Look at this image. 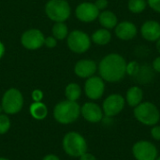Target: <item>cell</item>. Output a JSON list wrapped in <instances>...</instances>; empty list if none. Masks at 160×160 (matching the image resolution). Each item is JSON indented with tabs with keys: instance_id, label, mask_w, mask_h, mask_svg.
<instances>
[{
	"instance_id": "obj_18",
	"label": "cell",
	"mask_w": 160,
	"mask_h": 160,
	"mask_svg": "<svg viewBox=\"0 0 160 160\" xmlns=\"http://www.w3.org/2000/svg\"><path fill=\"white\" fill-rule=\"evenodd\" d=\"M99 23L105 28V29H112L115 28V26L118 23V19L116 15L110 10H104L98 15Z\"/></svg>"
},
{
	"instance_id": "obj_4",
	"label": "cell",
	"mask_w": 160,
	"mask_h": 160,
	"mask_svg": "<svg viewBox=\"0 0 160 160\" xmlns=\"http://www.w3.org/2000/svg\"><path fill=\"white\" fill-rule=\"evenodd\" d=\"M63 148L67 155L73 158H80L87 152V142L82 135L71 131L65 135L63 139Z\"/></svg>"
},
{
	"instance_id": "obj_23",
	"label": "cell",
	"mask_w": 160,
	"mask_h": 160,
	"mask_svg": "<svg viewBox=\"0 0 160 160\" xmlns=\"http://www.w3.org/2000/svg\"><path fill=\"white\" fill-rule=\"evenodd\" d=\"M53 37L57 39H64L68 36V26L64 22H56L52 26Z\"/></svg>"
},
{
	"instance_id": "obj_19",
	"label": "cell",
	"mask_w": 160,
	"mask_h": 160,
	"mask_svg": "<svg viewBox=\"0 0 160 160\" xmlns=\"http://www.w3.org/2000/svg\"><path fill=\"white\" fill-rule=\"evenodd\" d=\"M91 38L96 44L103 46V45L108 44L111 41L112 34L108 29L102 28V29H98L96 32H94Z\"/></svg>"
},
{
	"instance_id": "obj_5",
	"label": "cell",
	"mask_w": 160,
	"mask_h": 160,
	"mask_svg": "<svg viewBox=\"0 0 160 160\" xmlns=\"http://www.w3.org/2000/svg\"><path fill=\"white\" fill-rule=\"evenodd\" d=\"M45 11L51 20L63 22L70 15V7L66 0H50L46 5Z\"/></svg>"
},
{
	"instance_id": "obj_7",
	"label": "cell",
	"mask_w": 160,
	"mask_h": 160,
	"mask_svg": "<svg viewBox=\"0 0 160 160\" xmlns=\"http://www.w3.org/2000/svg\"><path fill=\"white\" fill-rule=\"evenodd\" d=\"M132 155L136 160H156L158 157V149L150 141H138L132 146Z\"/></svg>"
},
{
	"instance_id": "obj_2",
	"label": "cell",
	"mask_w": 160,
	"mask_h": 160,
	"mask_svg": "<svg viewBox=\"0 0 160 160\" xmlns=\"http://www.w3.org/2000/svg\"><path fill=\"white\" fill-rule=\"evenodd\" d=\"M135 119L143 126L153 127L159 123V109L151 101H142L133 110Z\"/></svg>"
},
{
	"instance_id": "obj_25",
	"label": "cell",
	"mask_w": 160,
	"mask_h": 160,
	"mask_svg": "<svg viewBox=\"0 0 160 160\" xmlns=\"http://www.w3.org/2000/svg\"><path fill=\"white\" fill-rule=\"evenodd\" d=\"M10 128V120L6 114H0V134H5Z\"/></svg>"
},
{
	"instance_id": "obj_12",
	"label": "cell",
	"mask_w": 160,
	"mask_h": 160,
	"mask_svg": "<svg viewBox=\"0 0 160 160\" xmlns=\"http://www.w3.org/2000/svg\"><path fill=\"white\" fill-rule=\"evenodd\" d=\"M81 114L89 123H99L103 120L102 108L95 102H86L81 107Z\"/></svg>"
},
{
	"instance_id": "obj_31",
	"label": "cell",
	"mask_w": 160,
	"mask_h": 160,
	"mask_svg": "<svg viewBox=\"0 0 160 160\" xmlns=\"http://www.w3.org/2000/svg\"><path fill=\"white\" fill-rule=\"evenodd\" d=\"M152 68H153V69H154L156 72L160 73V56L157 57V58L153 61Z\"/></svg>"
},
{
	"instance_id": "obj_32",
	"label": "cell",
	"mask_w": 160,
	"mask_h": 160,
	"mask_svg": "<svg viewBox=\"0 0 160 160\" xmlns=\"http://www.w3.org/2000/svg\"><path fill=\"white\" fill-rule=\"evenodd\" d=\"M80 160H97V158H96V157L94 155L86 152V153H84L83 155H82L80 157Z\"/></svg>"
},
{
	"instance_id": "obj_9",
	"label": "cell",
	"mask_w": 160,
	"mask_h": 160,
	"mask_svg": "<svg viewBox=\"0 0 160 160\" xmlns=\"http://www.w3.org/2000/svg\"><path fill=\"white\" fill-rule=\"evenodd\" d=\"M68 45L72 52L76 53H82L90 48L91 39L86 33L75 30L68 35Z\"/></svg>"
},
{
	"instance_id": "obj_35",
	"label": "cell",
	"mask_w": 160,
	"mask_h": 160,
	"mask_svg": "<svg viewBox=\"0 0 160 160\" xmlns=\"http://www.w3.org/2000/svg\"><path fill=\"white\" fill-rule=\"evenodd\" d=\"M157 49H158V52L160 53V38L157 41Z\"/></svg>"
},
{
	"instance_id": "obj_37",
	"label": "cell",
	"mask_w": 160,
	"mask_h": 160,
	"mask_svg": "<svg viewBox=\"0 0 160 160\" xmlns=\"http://www.w3.org/2000/svg\"><path fill=\"white\" fill-rule=\"evenodd\" d=\"M156 160H160V156H158V158H157Z\"/></svg>"
},
{
	"instance_id": "obj_33",
	"label": "cell",
	"mask_w": 160,
	"mask_h": 160,
	"mask_svg": "<svg viewBox=\"0 0 160 160\" xmlns=\"http://www.w3.org/2000/svg\"><path fill=\"white\" fill-rule=\"evenodd\" d=\"M42 160H60V158L55 156V155H52V154H50V155H47L43 158Z\"/></svg>"
},
{
	"instance_id": "obj_29",
	"label": "cell",
	"mask_w": 160,
	"mask_h": 160,
	"mask_svg": "<svg viewBox=\"0 0 160 160\" xmlns=\"http://www.w3.org/2000/svg\"><path fill=\"white\" fill-rule=\"evenodd\" d=\"M43 98V94L40 90H35L32 93V98L35 102H40Z\"/></svg>"
},
{
	"instance_id": "obj_36",
	"label": "cell",
	"mask_w": 160,
	"mask_h": 160,
	"mask_svg": "<svg viewBox=\"0 0 160 160\" xmlns=\"http://www.w3.org/2000/svg\"><path fill=\"white\" fill-rule=\"evenodd\" d=\"M0 160H9L8 158H0Z\"/></svg>"
},
{
	"instance_id": "obj_34",
	"label": "cell",
	"mask_w": 160,
	"mask_h": 160,
	"mask_svg": "<svg viewBox=\"0 0 160 160\" xmlns=\"http://www.w3.org/2000/svg\"><path fill=\"white\" fill-rule=\"evenodd\" d=\"M4 52H5V47H4V45L0 42V58L3 56V54H4Z\"/></svg>"
},
{
	"instance_id": "obj_24",
	"label": "cell",
	"mask_w": 160,
	"mask_h": 160,
	"mask_svg": "<svg viewBox=\"0 0 160 160\" xmlns=\"http://www.w3.org/2000/svg\"><path fill=\"white\" fill-rule=\"evenodd\" d=\"M140 68H141V67H140V65H139V63L137 61H131L128 64H127L126 74L135 77L138 74V72L140 71Z\"/></svg>"
},
{
	"instance_id": "obj_3",
	"label": "cell",
	"mask_w": 160,
	"mask_h": 160,
	"mask_svg": "<svg viewBox=\"0 0 160 160\" xmlns=\"http://www.w3.org/2000/svg\"><path fill=\"white\" fill-rule=\"evenodd\" d=\"M81 115V107L76 101L64 100L59 102L53 110L55 120L62 125H68L75 122Z\"/></svg>"
},
{
	"instance_id": "obj_26",
	"label": "cell",
	"mask_w": 160,
	"mask_h": 160,
	"mask_svg": "<svg viewBox=\"0 0 160 160\" xmlns=\"http://www.w3.org/2000/svg\"><path fill=\"white\" fill-rule=\"evenodd\" d=\"M150 135L152 139H154L157 142H160V125H156L151 127Z\"/></svg>"
},
{
	"instance_id": "obj_13",
	"label": "cell",
	"mask_w": 160,
	"mask_h": 160,
	"mask_svg": "<svg viewBox=\"0 0 160 160\" xmlns=\"http://www.w3.org/2000/svg\"><path fill=\"white\" fill-rule=\"evenodd\" d=\"M99 9L96 7L94 3L84 2L80 4L76 8L77 18L84 22H90L98 18Z\"/></svg>"
},
{
	"instance_id": "obj_30",
	"label": "cell",
	"mask_w": 160,
	"mask_h": 160,
	"mask_svg": "<svg viewBox=\"0 0 160 160\" xmlns=\"http://www.w3.org/2000/svg\"><path fill=\"white\" fill-rule=\"evenodd\" d=\"M94 4L96 5V7L99 10H103V9H105L108 7L109 2H108V0H97Z\"/></svg>"
},
{
	"instance_id": "obj_16",
	"label": "cell",
	"mask_w": 160,
	"mask_h": 160,
	"mask_svg": "<svg viewBox=\"0 0 160 160\" xmlns=\"http://www.w3.org/2000/svg\"><path fill=\"white\" fill-rule=\"evenodd\" d=\"M98 69L97 64L90 59H83L79 61L74 68V71L76 75L80 78H90L94 76Z\"/></svg>"
},
{
	"instance_id": "obj_27",
	"label": "cell",
	"mask_w": 160,
	"mask_h": 160,
	"mask_svg": "<svg viewBox=\"0 0 160 160\" xmlns=\"http://www.w3.org/2000/svg\"><path fill=\"white\" fill-rule=\"evenodd\" d=\"M147 5L156 12L160 13V0H146Z\"/></svg>"
},
{
	"instance_id": "obj_21",
	"label": "cell",
	"mask_w": 160,
	"mask_h": 160,
	"mask_svg": "<svg viewBox=\"0 0 160 160\" xmlns=\"http://www.w3.org/2000/svg\"><path fill=\"white\" fill-rule=\"evenodd\" d=\"M82 95V89L79 84L77 83H69L66 87L65 90V96L68 100L70 101H77Z\"/></svg>"
},
{
	"instance_id": "obj_1",
	"label": "cell",
	"mask_w": 160,
	"mask_h": 160,
	"mask_svg": "<svg viewBox=\"0 0 160 160\" xmlns=\"http://www.w3.org/2000/svg\"><path fill=\"white\" fill-rule=\"evenodd\" d=\"M126 59L118 53L106 55L98 65L100 77L108 82H120L126 75Z\"/></svg>"
},
{
	"instance_id": "obj_22",
	"label": "cell",
	"mask_w": 160,
	"mask_h": 160,
	"mask_svg": "<svg viewBox=\"0 0 160 160\" xmlns=\"http://www.w3.org/2000/svg\"><path fill=\"white\" fill-rule=\"evenodd\" d=\"M147 6L146 0H129L128 3V8L132 13L142 12Z\"/></svg>"
},
{
	"instance_id": "obj_14",
	"label": "cell",
	"mask_w": 160,
	"mask_h": 160,
	"mask_svg": "<svg viewBox=\"0 0 160 160\" xmlns=\"http://www.w3.org/2000/svg\"><path fill=\"white\" fill-rule=\"evenodd\" d=\"M141 34L147 41H158L160 38V23L155 20L144 22L141 27Z\"/></svg>"
},
{
	"instance_id": "obj_20",
	"label": "cell",
	"mask_w": 160,
	"mask_h": 160,
	"mask_svg": "<svg viewBox=\"0 0 160 160\" xmlns=\"http://www.w3.org/2000/svg\"><path fill=\"white\" fill-rule=\"evenodd\" d=\"M30 113L37 120H43L48 114V109L42 102H34L30 106Z\"/></svg>"
},
{
	"instance_id": "obj_11",
	"label": "cell",
	"mask_w": 160,
	"mask_h": 160,
	"mask_svg": "<svg viewBox=\"0 0 160 160\" xmlns=\"http://www.w3.org/2000/svg\"><path fill=\"white\" fill-rule=\"evenodd\" d=\"M45 38L43 34L38 29H30L25 31L21 38L23 47L29 50H36L44 44Z\"/></svg>"
},
{
	"instance_id": "obj_17",
	"label": "cell",
	"mask_w": 160,
	"mask_h": 160,
	"mask_svg": "<svg viewBox=\"0 0 160 160\" xmlns=\"http://www.w3.org/2000/svg\"><path fill=\"white\" fill-rule=\"evenodd\" d=\"M126 103L132 108H135L143 100V91L139 86H131L126 93Z\"/></svg>"
},
{
	"instance_id": "obj_10",
	"label": "cell",
	"mask_w": 160,
	"mask_h": 160,
	"mask_svg": "<svg viewBox=\"0 0 160 160\" xmlns=\"http://www.w3.org/2000/svg\"><path fill=\"white\" fill-rule=\"evenodd\" d=\"M105 81L98 76H92L87 79L84 84V92L88 98L92 100L99 99L105 92Z\"/></svg>"
},
{
	"instance_id": "obj_8",
	"label": "cell",
	"mask_w": 160,
	"mask_h": 160,
	"mask_svg": "<svg viewBox=\"0 0 160 160\" xmlns=\"http://www.w3.org/2000/svg\"><path fill=\"white\" fill-rule=\"evenodd\" d=\"M126 99L120 94H112L108 96L102 103V111L105 117L112 118L118 115L125 108Z\"/></svg>"
},
{
	"instance_id": "obj_6",
	"label": "cell",
	"mask_w": 160,
	"mask_h": 160,
	"mask_svg": "<svg viewBox=\"0 0 160 160\" xmlns=\"http://www.w3.org/2000/svg\"><path fill=\"white\" fill-rule=\"evenodd\" d=\"M23 106V98L22 93L15 89L10 88L3 96L2 110L8 114H15L19 112Z\"/></svg>"
},
{
	"instance_id": "obj_28",
	"label": "cell",
	"mask_w": 160,
	"mask_h": 160,
	"mask_svg": "<svg viewBox=\"0 0 160 160\" xmlns=\"http://www.w3.org/2000/svg\"><path fill=\"white\" fill-rule=\"evenodd\" d=\"M44 44L48 47V48H53V47H55V45H56V38L53 37H48V38H45V40H44Z\"/></svg>"
},
{
	"instance_id": "obj_15",
	"label": "cell",
	"mask_w": 160,
	"mask_h": 160,
	"mask_svg": "<svg viewBox=\"0 0 160 160\" xmlns=\"http://www.w3.org/2000/svg\"><path fill=\"white\" fill-rule=\"evenodd\" d=\"M115 35L116 37L121 40H130L133 39L137 33L138 29L137 26L129 21H124L121 22H118L115 26Z\"/></svg>"
}]
</instances>
